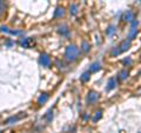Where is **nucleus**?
Segmentation results:
<instances>
[{"label": "nucleus", "instance_id": "412c9836", "mask_svg": "<svg viewBox=\"0 0 141 133\" xmlns=\"http://www.w3.org/2000/svg\"><path fill=\"white\" fill-rule=\"evenodd\" d=\"M123 64H131V59H125L123 60Z\"/></svg>", "mask_w": 141, "mask_h": 133}, {"label": "nucleus", "instance_id": "f3484780", "mask_svg": "<svg viewBox=\"0 0 141 133\" xmlns=\"http://www.w3.org/2000/svg\"><path fill=\"white\" fill-rule=\"evenodd\" d=\"M82 50H84L85 52H87L88 50H89V45H88L86 41H84V42H82Z\"/></svg>", "mask_w": 141, "mask_h": 133}, {"label": "nucleus", "instance_id": "4be33fe9", "mask_svg": "<svg viewBox=\"0 0 141 133\" xmlns=\"http://www.w3.org/2000/svg\"><path fill=\"white\" fill-rule=\"evenodd\" d=\"M7 45L11 46V45H13V42H12V41H7Z\"/></svg>", "mask_w": 141, "mask_h": 133}, {"label": "nucleus", "instance_id": "39448f33", "mask_svg": "<svg viewBox=\"0 0 141 133\" xmlns=\"http://www.w3.org/2000/svg\"><path fill=\"white\" fill-rule=\"evenodd\" d=\"M116 86V80L114 79V78H112V79H109V81H108V85H107V91H111V90H113L114 87Z\"/></svg>", "mask_w": 141, "mask_h": 133}, {"label": "nucleus", "instance_id": "a878e982", "mask_svg": "<svg viewBox=\"0 0 141 133\" xmlns=\"http://www.w3.org/2000/svg\"><path fill=\"white\" fill-rule=\"evenodd\" d=\"M140 1H141V0H140Z\"/></svg>", "mask_w": 141, "mask_h": 133}, {"label": "nucleus", "instance_id": "0eeeda50", "mask_svg": "<svg viewBox=\"0 0 141 133\" xmlns=\"http://www.w3.org/2000/svg\"><path fill=\"white\" fill-rule=\"evenodd\" d=\"M129 45H131V42H129V40H125L123 42H122V45H121V52H123V51H126L129 48Z\"/></svg>", "mask_w": 141, "mask_h": 133}, {"label": "nucleus", "instance_id": "423d86ee", "mask_svg": "<svg viewBox=\"0 0 141 133\" xmlns=\"http://www.w3.org/2000/svg\"><path fill=\"white\" fill-rule=\"evenodd\" d=\"M125 20H126V21H133V20H134V14H133V12L127 11V12L125 13Z\"/></svg>", "mask_w": 141, "mask_h": 133}, {"label": "nucleus", "instance_id": "20e7f679", "mask_svg": "<svg viewBox=\"0 0 141 133\" xmlns=\"http://www.w3.org/2000/svg\"><path fill=\"white\" fill-rule=\"evenodd\" d=\"M98 99H99V94L96 93V92H91L87 97L88 102H91V104H92V102H95Z\"/></svg>", "mask_w": 141, "mask_h": 133}, {"label": "nucleus", "instance_id": "a211bd4d", "mask_svg": "<svg viewBox=\"0 0 141 133\" xmlns=\"http://www.w3.org/2000/svg\"><path fill=\"white\" fill-rule=\"evenodd\" d=\"M120 74H121V79H126V78L128 77V72H127V71H122Z\"/></svg>", "mask_w": 141, "mask_h": 133}, {"label": "nucleus", "instance_id": "2eb2a0df", "mask_svg": "<svg viewBox=\"0 0 141 133\" xmlns=\"http://www.w3.org/2000/svg\"><path fill=\"white\" fill-rule=\"evenodd\" d=\"M88 79H89V73H88V72L82 74V77H81V80H82V81H87Z\"/></svg>", "mask_w": 141, "mask_h": 133}, {"label": "nucleus", "instance_id": "ddd939ff", "mask_svg": "<svg viewBox=\"0 0 141 133\" xmlns=\"http://www.w3.org/2000/svg\"><path fill=\"white\" fill-rule=\"evenodd\" d=\"M101 115H102V114H101V111H98V112L95 113V115H94V118H93L94 123H95V121H98V119H100Z\"/></svg>", "mask_w": 141, "mask_h": 133}, {"label": "nucleus", "instance_id": "b1692460", "mask_svg": "<svg viewBox=\"0 0 141 133\" xmlns=\"http://www.w3.org/2000/svg\"><path fill=\"white\" fill-rule=\"evenodd\" d=\"M0 2H1V0H0Z\"/></svg>", "mask_w": 141, "mask_h": 133}, {"label": "nucleus", "instance_id": "f03ea898", "mask_svg": "<svg viewBox=\"0 0 141 133\" xmlns=\"http://www.w3.org/2000/svg\"><path fill=\"white\" fill-rule=\"evenodd\" d=\"M136 27H138V21H136V20H133V21H132V26H131V31H129V34H128L129 40H133L135 38V35L138 33Z\"/></svg>", "mask_w": 141, "mask_h": 133}, {"label": "nucleus", "instance_id": "393cba45", "mask_svg": "<svg viewBox=\"0 0 141 133\" xmlns=\"http://www.w3.org/2000/svg\"><path fill=\"white\" fill-rule=\"evenodd\" d=\"M0 133H1V131H0Z\"/></svg>", "mask_w": 141, "mask_h": 133}, {"label": "nucleus", "instance_id": "6e6552de", "mask_svg": "<svg viewBox=\"0 0 141 133\" xmlns=\"http://www.w3.org/2000/svg\"><path fill=\"white\" fill-rule=\"evenodd\" d=\"M91 72H96V71H99L100 70V64L99 62H94V64H92V66H91Z\"/></svg>", "mask_w": 141, "mask_h": 133}, {"label": "nucleus", "instance_id": "1a4fd4ad", "mask_svg": "<svg viewBox=\"0 0 141 133\" xmlns=\"http://www.w3.org/2000/svg\"><path fill=\"white\" fill-rule=\"evenodd\" d=\"M64 14H65V11H64V8H60V7H59V8L56 10L55 14H54V17H55V18H60V17H62Z\"/></svg>", "mask_w": 141, "mask_h": 133}, {"label": "nucleus", "instance_id": "9b49d317", "mask_svg": "<svg viewBox=\"0 0 141 133\" xmlns=\"http://www.w3.org/2000/svg\"><path fill=\"white\" fill-rule=\"evenodd\" d=\"M32 42H34L32 39H25L21 44H22V46L24 47H31V44H32Z\"/></svg>", "mask_w": 141, "mask_h": 133}, {"label": "nucleus", "instance_id": "dca6fc26", "mask_svg": "<svg viewBox=\"0 0 141 133\" xmlns=\"http://www.w3.org/2000/svg\"><path fill=\"white\" fill-rule=\"evenodd\" d=\"M114 32H115V27H114V26H111V27H109V28L107 30V32H106V33H107L108 35H111V34H113Z\"/></svg>", "mask_w": 141, "mask_h": 133}, {"label": "nucleus", "instance_id": "aec40b11", "mask_svg": "<svg viewBox=\"0 0 141 133\" xmlns=\"http://www.w3.org/2000/svg\"><path fill=\"white\" fill-rule=\"evenodd\" d=\"M120 52H121V51L118 48V47H116V48H114V51H113V53H112V54H113V55H116V54H119Z\"/></svg>", "mask_w": 141, "mask_h": 133}, {"label": "nucleus", "instance_id": "f257e3e1", "mask_svg": "<svg viewBox=\"0 0 141 133\" xmlns=\"http://www.w3.org/2000/svg\"><path fill=\"white\" fill-rule=\"evenodd\" d=\"M78 55H79V50H78V47H75L74 45H71V46H68L66 48V52H65V57H66V59L67 60H75L78 58Z\"/></svg>", "mask_w": 141, "mask_h": 133}, {"label": "nucleus", "instance_id": "7ed1b4c3", "mask_svg": "<svg viewBox=\"0 0 141 133\" xmlns=\"http://www.w3.org/2000/svg\"><path fill=\"white\" fill-rule=\"evenodd\" d=\"M40 64L45 67H48L51 65V59L47 54H41L40 55Z\"/></svg>", "mask_w": 141, "mask_h": 133}, {"label": "nucleus", "instance_id": "4468645a", "mask_svg": "<svg viewBox=\"0 0 141 133\" xmlns=\"http://www.w3.org/2000/svg\"><path fill=\"white\" fill-rule=\"evenodd\" d=\"M59 32H60L61 34H68V28L66 26H62V27H60Z\"/></svg>", "mask_w": 141, "mask_h": 133}, {"label": "nucleus", "instance_id": "9d476101", "mask_svg": "<svg viewBox=\"0 0 141 133\" xmlns=\"http://www.w3.org/2000/svg\"><path fill=\"white\" fill-rule=\"evenodd\" d=\"M24 115H25V114H21V115H17V117H11L9 119H7V120H6V123H7V124H11L12 121H17V120H19V119L21 118V117H24Z\"/></svg>", "mask_w": 141, "mask_h": 133}, {"label": "nucleus", "instance_id": "6ab92c4d", "mask_svg": "<svg viewBox=\"0 0 141 133\" xmlns=\"http://www.w3.org/2000/svg\"><path fill=\"white\" fill-rule=\"evenodd\" d=\"M76 8H78V7L75 6V5H72V7H71V10H72L71 12H72V14H76V12H78Z\"/></svg>", "mask_w": 141, "mask_h": 133}, {"label": "nucleus", "instance_id": "f8f14e48", "mask_svg": "<svg viewBox=\"0 0 141 133\" xmlns=\"http://www.w3.org/2000/svg\"><path fill=\"white\" fill-rule=\"evenodd\" d=\"M47 99H48V95H47V94H42V95H41L40 98H39V100H38V102H39L40 105H42L44 102H46V101H47Z\"/></svg>", "mask_w": 141, "mask_h": 133}, {"label": "nucleus", "instance_id": "5701e85b", "mask_svg": "<svg viewBox=\"0 0 141 133\" xmlns=\"http://www.w3.org/2000/svg\"><path fill=\"white\" fill-rule=\"evenodd\" d=\"M0 11H1V10H0ZM0 14H1V12H0Z\"/></svg>", "mask_w": 141, "mask_h": 133}]
</instances>
